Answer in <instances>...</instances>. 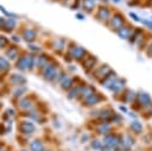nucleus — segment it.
<instances>
[{"label": "nucleus", "mask_w": 152, "mask_h": 151, "mask_svg": "<svg viewBox=\"0 0 152 151\" xmlns=\"http://www.w3.org/2000/svg\"><path fill=\"white\" fill-rule=\"evenodd\" d=\"M145 51H146V55H147V56L152 57V40L148 42V44H147L146 48H145Z\"/></svg>", "instance_id": "obj_8"}, {"label": "nucleus", "mask_w": 152, "mask_h": 151, "mask_svg": "<svg viewBox=\"0 0 152 151\" xmlns=\"http://www.w3.org/2000/svg\"><path fill=\"white\" fill-rule=\"evenodd\" d=\"M141 23L146 26V27H148L150 30H152V20H147V19H141Z\"/></svg>", "instance_id": "obj_9"}, {"label": "nucleus", "mask_w": 152, "mask_h": 151, "mask_svg": "<svg viewBox=\"0 0 152 151\" xmlns=\"http://www.w3.org/2000/svg\"><path fill=\"white\" fill-rule=\"evenodd\" d=\"M124 15H120V14H116V17L113 18V23H114V29H121L122 25H124Z\"/></svg>", "instance_id": "obj_6"}, {"label": "nucleus", "mask_w": 152, "mask_h": 151, "mask_svg": "<svg viewBox=\"0 0 152 151\" xmlns=\"http://www.w3.org/2000/svg\"><path fill=\"white\" fill-rule=\"evenodd\" d=\"M135 103H138L140 109H148L152 105V99L146 92H139L137 94Z\"/></svg>", "instance_id": "obj_1"}, {"label": "nucleus", "mask_w": 152, "mask_h": 151, "mask_svg": "<svg viewBox=\"0 0 152 151\" xmlns=\"http://www.w3.org/2000/svg\"><path fill=\"white\" fill-rule=\"evenodd\" d=\"M131 130L135 133V134H140L141 132H142V130H144V126H142V122H140V121H138V120H134V121H132L131 122Z\"/></svg>", "instance_id": "obj_4"}, {"label": "nucleus", "mask_w": 152, "mask_h": 151, "mask_svg": "<svg viewBox=\"0 0 152 151\" xmlns=\"http://www.w3.org/2000/svg\"><path fill=\"white\" fill-rule=\"evenodd\" d=\"M147 113H148V115H150V117H152V105H151V107L147 109Z\"/></svg>", "instance_id": "obj_10"}, {"label": "nucleus", "mask_w": 152, "mask_h": 151, "mask_svg": "<svg viewBox=\"0 0 152 151\" xmlns=\"http://www.w3.org/2000/svg\"><path fill=\"white\" fill-rule=\"evenodd\" d=\"M132 33H133V29H132L131 26H128V25L122 26V27L119 30V34L121 36V38H131Z\"/></svg>", "instance_id": "obj_3"}, {"label": "nucleus", "mask_w": 152, "mask_h": 151, "mask_svg": "<svg viewBox=\"0 0 152 151\" xmlns=\"http://www.w3.org/2000/svg\"><path fill=\"white\" fill-rule=\"evenodd\" d=\"M145 36H146V34H145V32H144L142 29H135V30H133V33H132L129 40H131L132 43H139Z\"/></svg>", "instance_id": "obj_2"}, {"label": "nucleus", "mask_w": 152, "mask_h": 151, "mask_svg": "<svg viewBox=\"0 0 152 151\" xmlns=\"http://www.w3.org/2000/svg\"><path fill=\"white\" fill-rule=\"evenodd\" d=\"M135 99H137V94L132 90H127L124 94V101L125 102H135Z\"/></svg>", "instance_id": "obj_5"}, {"label": "nucleus", "mask_w": 152, "mask_h": 151, "mask_svg": "<svg viewBox=\"0 0 152 151\" xmlns=\"http://www.w3.org/2000/svg\"><path fill=\"white\" fill-rule=\"evenodd\" d=\"M122 144H124V146H125L127 150H129V149L132 147V145L134 144V138H133L131 134H126V136H125V139L122 140Z\"/></svg>", "instance_id": "obj_7"}]
</instances>
